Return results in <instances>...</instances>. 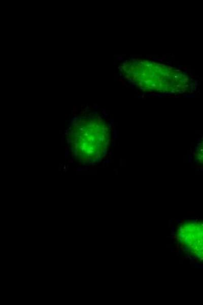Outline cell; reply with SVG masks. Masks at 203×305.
<instances>
[{"label": "cell", "mask_w": 203, "mask_h": 305, "mask_svg": "<svg viewBox=\"0 0 203 305\" xmlns=\"http://www.w3.org/2000/svg\"><path fill=\"white\" fill-rule=\"evenodd\" d=\"M124 77L143 90L162 94L183 93L190 85L185 72L153 61L130 59L121 67Z\"/></svg>", "instance_id": "6da1fadb"}, {"label": "cell", "mask_w": 203, "mask_h": 305, "mask_svg": "<svg viewBox=\"0 0 203 305\" xmlns=\"http://www.w3.org/2000/svg\"><path fill=\"white\" fill-rule=\"evenodd\" d=\"M70 140L74 154L84 162H95L107 152L109 129L99 117L83 118L73 127Z\"/></svg>", "instance_id": "7a4b0ae2"}, {"label": "cell", "mask_w": 203, "mask_h": 305, "mask_svg": "<svg viewBox=\"0 0 203 305\" xmlns=\"http://www.w3.org/2000/svg\"><path fill=\"white\" fill-rule=\"evenodd\" d=\"M194 156L197 162L203 164V137L195 148Z\"/></svg>", "instance_id": "3957f363"}]
</instances>
